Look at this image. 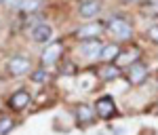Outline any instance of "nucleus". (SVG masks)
<instances>
[{
    "label": "nucleus",
    "instance_id": "nucleus-2",
    "mask_svg": "<svg viewBox=\"0 0 158 135\" xmlns=\"http://www.w3.org/2000/svg\"><path fill=\"white\" fill-rule=\"evenodd\" d=\"M127 76H129V82L131 85H141L148 78V65L141 61H135L133 65L127 68Z\"/></svg>",
    "mask_w": 158,
    "mask_h": 135
},
{
    "label": "nucleus",
    "instance_id": "nucleus-9",
    "mask_svg": "<svg viewBox=\"0 0 158 135\" xmlns=\"http://www.w3.org/2000/svg\"><path fill=\"white\" fill-rule=\"evenodd\" d=\"M101 49H103V44L99 42V38L82 40V44H80V51H82V55H86V57H99Z\"/></svg>",
    "mask_w": 158,
    "mask_h": 135
},
{
    "label": "nucleus",
    "instance_id": "nucleus-13",
    "mask_svg": "<svg viewBox=\"0 0 158 135\" xmlns=\"http://www.w3.org/2000/svg\"><path fill=\"white\" fill-rule=\"evenodd\" d=\"M76 116H78V120H82V123H91V120L95 118V112L91 110L89 106L80 103V106L76 108Z\"/></svg>",
    "mask_w": 158,
    "mask_h": 135
},
{
    "label": "nucleus",
    "instance_id": "nucleus-14",
    "mask_svg": "<svg viewBox=\"0 0 158 135\" xmlns=\"http://www.w3.org/2000/svg\"><path fill=\"white\" fill-rule=\"evenodd\" d=\"M99 76H101L103 80H112V78L120 76V68H118V65H106V68L99 70Z\"/></svg>",
    "mask_w": 158,
    "mask_h": 135
},
{
    "label": "nucleus",
    "instance_id": "nucleus-3",
    "mask_svg": "<svg viewBox=\"0 0 158 135\" xmlns=\"http://www.w3.org/2000/svg\"><path fill=\"white\" fill-rule=\"evenodd\" d=\"M30 68H32V63L27 57H21V55H15L11 57V61H9V70H11L13 76H23V74L30 72Z\"/></svg>",
    "mask_w": 158,
    "mask_h": 135
},
{
    "label": "nucleus",
    "instance_id": "nucleus-20",
    "mask_svg": "<svg viewBox=\"0 0 158 135\" xmlns=\"http://www.w3.org/2000/svg\"><path fill=\"white\" fill-rule=\"evenodd\" d=\"M0 2H6V0H0Z\"/></svg>",
    "mask_w": 158,
    "mask_h": 135
},
{
    "label": "nucleus",
    "instance_id": "nucleus-6",
    "mask_svg": "<svg viewBox=\"0 0 158 135\" xmlns=\"http://www.w3.org/2000/svg\"><path fill=\"white\" fill-rule=\"evenodd\" d=\"M30 36H32L34 42H49L51 38H53V27L49 23H38L32 27Z\"/></svg>",
    "mask_w": 158,
    "mask_h": 135
},
{
    "label": "nucleus",
    "instance_id": "nucleus-4",
    "mask_svg": "<svg viewBox=\"0 0 158 135\" xmlns=\"http://www.w3.org/2000/svg\"><path fill=\"white\" fill-rule=\"evenodd\" d=\"M95 110H97V116H99V118L108 120V118H112V116H114V112H116V103H114V99H112V97H101V99H97Z\"/></svg>",
    "mask_w": 158,
    "mask_h": 135
},
{
    "label": "nucleus",
    "instance_id": "nucleus-7",
    "mask_svg": "<svg viewBox=\"0 0 158 135\" xmlns=\"http://www.w3.org/2000/svg\"><path fill=\"white\" fill-rule=\"evenodd\" d=\"M99 11H101V2H99V0H82V2H80V6H78L80 17H86V19L97 17Z\"/></svg>",
    "mask_w": 158,
    "mask_h": 135
},
{
    "label": "nucleus",
    "instance_id": "nucleus-5",
    "mask_svg": "<svg viewBox=\"0 0 158 135\" xmlns=\"http://www.w3.org/2000/svg\"><path fill=\"white\" fill-rule=\"evenodd\" d=\"M101 32H103V25L101 23H86L76 30V36L80 40H93V38H99Z\"/></svg>",
    "mask_w": 158,
    "mask_h": 135
},
{
    "label": "nucleus",
    "instance_id": "nucleus-18",
    "mask_svg": "<svg viewBox=\"0 0 158 135\" xmlns=\"http://www.w3.org/2000/svg\"><path fill=\"white\" fill-rule=\"evenodd\" d=\"M32 78H34L36 82H40V80H44V78H47V72H44V70H40V72H34V76H32Z\"/></svg>",
    "mask_w": 158,
    "mask_h": 135
},
{
    "label": "nucleus",
    "instance_id": "nucleus-19",
    "mask_svg": "<svg viewBox=\"0 0 158 135\" xmlns=\"http://www.w3.org/2000/svg\"><path fill=\"white\" fill-rule=\"evenodd\" d=\"M124 2H141V0H124Z\"/></svg>",
    "mask_w": 158,
    "mask_h": 135
},
{
    "label": "nucleus",
    "instance_id": "nucleus-10",
    "mask_svg": "<svg viewBox=\"0 0 158 135\" xmlns=\"http://www.w3.org/2000/svg\"><path fill=\"white\" fill-rule=\"evenodd\" d=\"M135 61H139V51L137 49H129L127 53H122L116 57V65L118 68H129V65H133Z\"/></svg>",
    "mask_w": 158,
    "mask_h": 135
},
{
    "label": "nucleus",
    "instance_id": "nucleus-8",
    "mask_svg": "<svg viewBox=\"0 0 158 135\" xmlns=\"http://www.w3.org/2000/svg\"><path fill=\"white\" fill-rule=\"evenodd\" d=\"M61 51H63L61 42H53V44H49L47 49L42 51V63H47V65L55 63L61 57Z\"/></svg>",
    "mask_w": 158,
    "mask_h": 135
},
{
    "label": "nucleus",
    "instance_id": "nucleus-11",
    "mask_svg": "<svg viewBox=\"0 0 158 135\" xmlns=\"http://www.w3.org/2000/svg\"><path fill=\"white\" fill-rule=\"evenodd\" d=\"M27 103H30V93L27 91H17L9 99V106H11L13 110H23Z\"/></svg>",
    "mask_w": 158,
    "mask_h": 135
},
{
    "label": "nucleus",
    "instance_id": "nucleus-15",
    "mask_svg": "<svg viewBox=\"0 0 158 135\" xmlns=\"http://www.w3.org/2000/svg\"><path fill=\"white\" fill-rule=\"evenodd\" d=\"M40 6H42V0H21V2H19V9L25 11V13H34V11H38Z\"/></svg>",
    "mask_w": 158,
    "mask_h": 135
},
{
    "label": "nucleus",
    "instance_id": "nucleus-12",
    "mask_svg": "<svg viewBox=\"0 0 158 135\" xmlns=\"http://www.w3.org/2000/svg\"><path fill=\"white\" fill-rule=\"evenodd\" d=\"M120 55V47L118 44H103V49L99 53L101 61H116V57Z\"/></svg>",
    "mask_w": 158,
    "mask_h": 135
},
{
    "label": "nucleus",
    "instance_id": "nucleus-1",
    "mask_svg": "<svg viewBox=\"0 0 158 135\" xmlns=\"http://www.w3.org/2000/svg\"><path fill=\"white\" fill-rule=\"evenodd\" d=\"M108 30L116 40H129L133 36V27L124 17H112L108 21Z\"/></svg>",
    "mask_w": 158,
    "mask_h": 135
},
{
    "label": "nucleus",
    "instance_id": "nucleus-16",
    "mask_svg": "<svg viewBox=\"0 0 158 135\" xmlns=\"http://www.w3.org/2000/svg\"><path fill=\"white\" fill-rule=\"evenodd\" d=\"M11 129H13V118L2 116V118H0V135H6Z\"/></svg>",
    "mask_w": 158,
    "mask_h": 135
},
{
    "label": "nucleus",
    "instance_id": "nucleus-17",
    "mask_svg": "<svg viewBox=\"0 0 158 135\" xmlns=\"http://www.w3.org/2000/svg\"><path fill=\"white\" fill-rule=\"evenodd\" d=\"M146 34H148V38H150L154 44H158V23H156V25H150Z\"/></svg>",
    "mask_w": 158,
    "mask_h": 135
}]
</instances>
